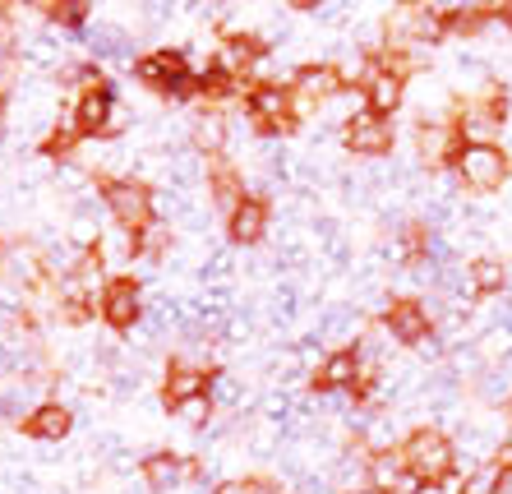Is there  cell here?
I'll return each instance as SVG.
<instances>
[{
    "instance_id": "cell-1",
    "label": "cell",
    "mask_w": 512,
    "mask_h": 494,
    "mask_svg": "<svg viewBox=\"0 0 512 494\" xmlns=\"http://www.w3.org/2000/svg\"><path fill=\"white\" fill-rule=\"evenodd\" d=\"M402 458H406V471L416 476V485H448L453 481V444L448 434L439 430H416L411 439L402 444Z\"/></svg>"
},
{
    "instance_id": "cell-2",
    "label": "cell",
    "mask_w": 512,
    "mask_h": 494,
    "mask_svg": "<svg viewBox=\"0 0 512 494\" xmlns=\"http://www.w3.org/2000/svg\"><path fill=\"white\" fill-rule=\"evenodd\" d=\"M453 167L462 176V185H471V190H499L508 181V153L499 144H466Z\"/></svg>"
},
{
    "instance_id": "cell-3",
    "label": "cell",
    "mask_w": 512,
    "mask_h": 494,
    "mask_svg": "<svg viewBox=\"0 0 512 494\" xmlns=\"http://www.w3.org/2000/svg\"><path fill=\"white\" fill-rule=\"evenodd\" d=\"M102 194H107V204L120 227H134V231L153 227V190L143 181H107Z\"/></svg>"
},
{
    "instance_id": "cell-4",
    "label": "cell",
    "mask_w": 512,
    "mask_h": 494,
    "mask_svg": "<svg viewBox=\"0 0 512 494\" xmlns=\"http://www.w3.org/2000/svg\"><path fill=\"white\" fill-rule=\"evenodd\" d=\"M346 148L351 153H388L393 148V125H388V116H374V111H360V116H351L346 121Z\"/></svg>"
},
{
    "instance_id": "cell-5",
    "label": "cell",
    "mask_w": 512,
    "mask_h": 494,
    "mask_svg": "<svg viewBox=\"0 0 512 494\" xmlns=\"http://www.w3.org/2000/svg\"><path fill=\"white\" fill-rule=\"evenodd\" d=\"M139 79H148L153 88H167V93H190L194 88L185 56H176V51H153L148 61H139Z\"/></svg>"
},
{
    "instance_id": "cell-6",
    "label": "cell",
    "mask_w": 512,
    "mask_h": 494,
    "mask_svg": "<svg viewBox=\"0 0 512 494\" xmlns=\"http://www.w3.org/2000/svg\"><path fill=\"white\" fill-rule=\"evenodd\" d=\"M337 88H342V74L333 70V65H319V70H300L296 88H291V102H296V116H305V111H314L323 102V97H333Z\"/></svg>"
},
{
    "instance_id": "cell-7",
    "label": "cell",
    "mask_w": 512,
    "mask_h": 494,
    "mask_svg": "<svg viewBox=\"0 0 512 494\" xmlns=\"http://www.w3.org/2000/svg\"><path fill=\"white\" fill-rule=\"evenodd\" d=\"M79 130L84 134H102L111 121V88L102 84V74H84V93H79Z\"/></svg>"
},
{
    "instance_id": "cell-8",
    "label": "cell",
    "mask_w": 512,
    "mask_h": 494,
    "mask_svg": "<svg viewBox=\"0 0 512 494\" xmlns=\"http://www.w3.org/2000/svg\"><path fill=\"white\" fill-rule=\"evenodd\" d=\"M102 319H107L111 328H134V319H139V282L130 278H116L107 291H102Z\"/></svg>"
},
{
    "instance_id": "cell-9",
    "label": "cell",
    "mask_w": 512,
    "mask_h": 494,
    "mask_svg": "<svg viewBox=\"0 0 512 494\" xmlns=\"http://www.w3.org/2000/svg\"><path fill=\"white\" fill-rule=\"evenodd\" d=\"M250 107H254V116H259L263 130H273V134L291 130V116H296V102H291V93H282V88H273V84H263V88H254Z\"/></svg>"
},
{
    "instance_id": "cell-10",
    "label": "cell",
    "mask_w": 512,
    "mask_h": 494,
    "mask_svg": "<svg viewBox=\"0 0 512 494\" xmlns=\"http://www.w3.org/2000/svg\"><path fill=\"white\" fill-rule=\"evenodd\" d=\"M383 324L393 333L397 342H425L429 338V314L420 301H393L388 314H383Z\"/></svg>"
},
{
    "instance_id": "cell-11",
    "label": "cell",
    "mask_w": 512,
    "mask_h": 494,
    "mask_svg": "<svg viewBox=\"0 0 512 494\" xmlns=\"http://www.w3.org/2000/svg\"><path fill=\"white\" fill-rule=\"evenodd\" d=\"M360 370H365V365H360L356 351H333V356L314 370V388H319V393H328V388H356Z\"/></svg>"
},
{
    "instance_id": "cell-12",
    "label": "cell",
    "mask_w": 512,
    "mask_h": 494,
    "mask_svg": "<svg viewBox=\"0 0 512 494\" xmlns=\"http://www.w3.org/2000/svg\"><path fill=\"white\" fill-rule=\"evenodd\" d=\"M365 97H370V111L374 116H388V111L402 102V74H393L388 65L370 70V84H365Z\"/></svg>"
},
{
    "instance_id": "cell-13",
    "label": "cell",
    "mask_w": 512,
    "mask_h": 494,
    "mask_svg": "<svg viewBox=\"0 0 512 494\" xmlns=\"http://www.w3.org/2000/svg\"><path fill=\"white\" fill-rule=\"evenodd\" d=\"M203 384H208L203 365H171V374H167V407H180V402L199 398Z\"/></svg>"
},
{
    "instance_id": "cell-14",
    "label": "cell",
    "mask_w": 512,
    "mask_h": 494,
    "mask_svg": "<svg viewBox=\"0 0 512 494\" xmlns=\"http://www.w3.org/2000/svg\"><path fill=\"white\" fill-rule=\"evenodd\" d=\"M24 430L33 434V439H65V434H70V411L60 407V402H42L24 421Z\"/></svg>"
},
{
    "instance_id": "cell-15",
    "label": "cell",
    "mask_w": 512,
    "mask_h": 494,
    "mask_svg": "<svg viewBox=\"0 0 512 494\" xmlns=\"http://www.w3.org/2000/svg\"><path fill=\"white\" fill-rule=\"evenodd\" d=\"M406 485V458L402 453H388V448H383V453H374L370 458V490H402Z\"/></svg>"
},
{
    "instance_id": "cell-16",
    "label": "cell",
    "mask_w": 512,
    "mask_h": 494,
    "mask_svg": "<svg viewBox=\"0 0 512 494\" xmlns=\"http://www.w3.org/2000/svg\"><path fill=\"white\" fill-rule=\"evenodd\" d=\"M466 278H471L476 296H499V291L508 287V264H503V259H471Z\"/></svg>"
},
{
    "instance_id": "cell-17",
    "label": "cell",
    "mask_w": 512,
    "mask_h": 494,
    "mask_svg": "<svg viewBox=\"0 0 512 494\" xmlns=\"http://www.w3.org/2000/svg\"><path fill=\"white\" fill-rule=\"evenodd\" d=\"M263 227H268V208L259 204V199H245V204L231 213V236H236L240 245H250L263 236Z\"/></svg>"
},
{
    "instance_id": "cell-18",
    "label": "cell",
    "mask_w": 512,
    "mask_h": 494,
    "mask_svg": "<svg viewBox=\"0 0 512 494\" xmlns=\"http://www.w3.org/2000/svg\"><path fill=\"white\" fill-rule=\"evenodd\" d=\"M254 56H259V47H254V42H245V37H231L227 42V51H222V61H217V70L227 74H240V70H250L254 65Z\"/></svg>"
},
{
    "instance_id": "cell-19",
    "label": "cell",
    "mask_w": 512,
    "mask_h": 494,
    "mask_svg": "<svg viewBox=\"0 0 512 494\" xmlns=\"http://www.w3.org/2000/svg\"><path fill=\"white\" fill-rule=\"evenodd\" d=\"M180 471H194V462H176V458H148L143 462V476L153 485H176Z\"/></svg>"
},
{
    "instance_id": "cell-20",
    "label": "cell",
    "mask_w": 512,
    "mask_h": 494,
    "mask_svg": "<svg viewBox=\"0 0 512 494\" xmlns=\"http://www.w3.org/2000/svg\"><path fill=\"white\" fill-rule=\"evenodd\" d=\"M213 194H217V204H222V208H231V213H236V208L245 204V199H240V185H236V176H231L227 167H217V171H213Z\"/></svg>"
},
{
    "instance_id": "cell-21",
    "label": "cell",
    "mask_w": 512,
    "mask_h": 494,
    "mask_svg": "<svg viewBox=\"0 0 512 494\" xmlns=\"http://www.w3.org/2000/svg\"><path fill=\"white\" fill-rule=\"evenodd\" d=\"M499 476H503V462H494V467H480L476 476L462 485V494H499Z\"/></svg>"
},
{
    "instance_id": "cell-22",
    "label": "cell",
    "mask_w": 512,
    "mask_h": 494,
    "mask_svg": "<svg viewBox=\"0 0 512 494\" xmlns=\"http://www.w3.org/2000/svg\"><path fill=\"white\" fill-rule=\"evenodd\" d=\"M208 411H213V402H208V393H199V398L180 402L176 416H180V421H190V425H203V421H208Z\"/></svg>"
},
{
    "instance_id": "cell-23",
    "label": "cell",
    "mask_w": 512,
    "mask_h": 494,
    "mask_svg": "<svg viewBox=\"0 0 512 494\" xmlns=\"http://www.w3.org/2000/svg\"><path fill=\"white\" fill-rule=\"evenodd\" d=\"M217 494H277L268 481H231V485H222Z\"/></svg>"
},
{
    "instance_id": "cell-24",
    "label": "cell",
    "mask_w": 512,
    "mask_h": 494,
    "mask_svg": "<svg viewBox=\"0 0 512 494\" xmlns=\"http://www.w3.org/2000/svg\"><path fill=\"white\" fill-rule=\"evenodd\" d=\"M162 245H167V227H148V231L139 236V250H143V254H157Z\"/></svg>"
},
{
    "instance_id": "cell-25",
    "label": "cell",
    "mask_w": 512,
    "mask_h": 494,
    "mask_svg": "<svg viewBox=\"0 0 512 494\" xmlns=\"http://www.w3.org/2000/svg\"><path fill=\"white\" fill-rule=\"evenodd\" d=\"M70 144H74V134L70 130H56V134H51V153H70Z\"/></svg>"
},
{
    "instance_id": "cell-26",
    "label": "cell",
    "mask_w": 512,
    "mask_h": 494,
    "mask_svg": "<svg viewBox=\"0 0 512 494\" xmlns=\"http://www.w3.org/2000/svg\"><path fill=\"white\" fill-rule=\"evenodd\" d=\"M494 19H499V24L512 33V0H503V5H494Z\"/></svg>"
},
{
    "instance_id": "cell-27",
    "label": "cell",
    "mask_w": 512,
    "mask_h": 494,
    "mask_svg": "<svg viewBox=\"0 0 512 494\" xmlns=\"http://www.w3.org/2000/svg\"><path fill=\"white\" fill-rule=\"evenodd\" d=\"M499 494H512V462H503V476H499Z\"/></svg>"
},
{
    "instance_id": "cell-28",
    "label": "cell",
    "mask_w": 512,
    "mask_h": 494,
    "mask_svg": "<svg viewBox=\"0 0 512 494\" xmlns=\"http://www.w3.org/2000/svg\"><path fill=\"white\" fill-rule=\"evenodd\" d=\"M0 121H5V102H0Z\"/></svg>"
},
{
    "instance_id": "cell-29",
    "label": "cell",
    "mask_w": 512,
    "mask_h": 494,
    "mask_svg": "<svg viewBox=\"0 0 512 494\" xmlns=\"http://www.w3.org/2000/svg\"><path fill=\"white\" fill-rule=\"evenodd\" d=\"M508 416H512V398H508Z\"/></svg>"
}]
</instances>
